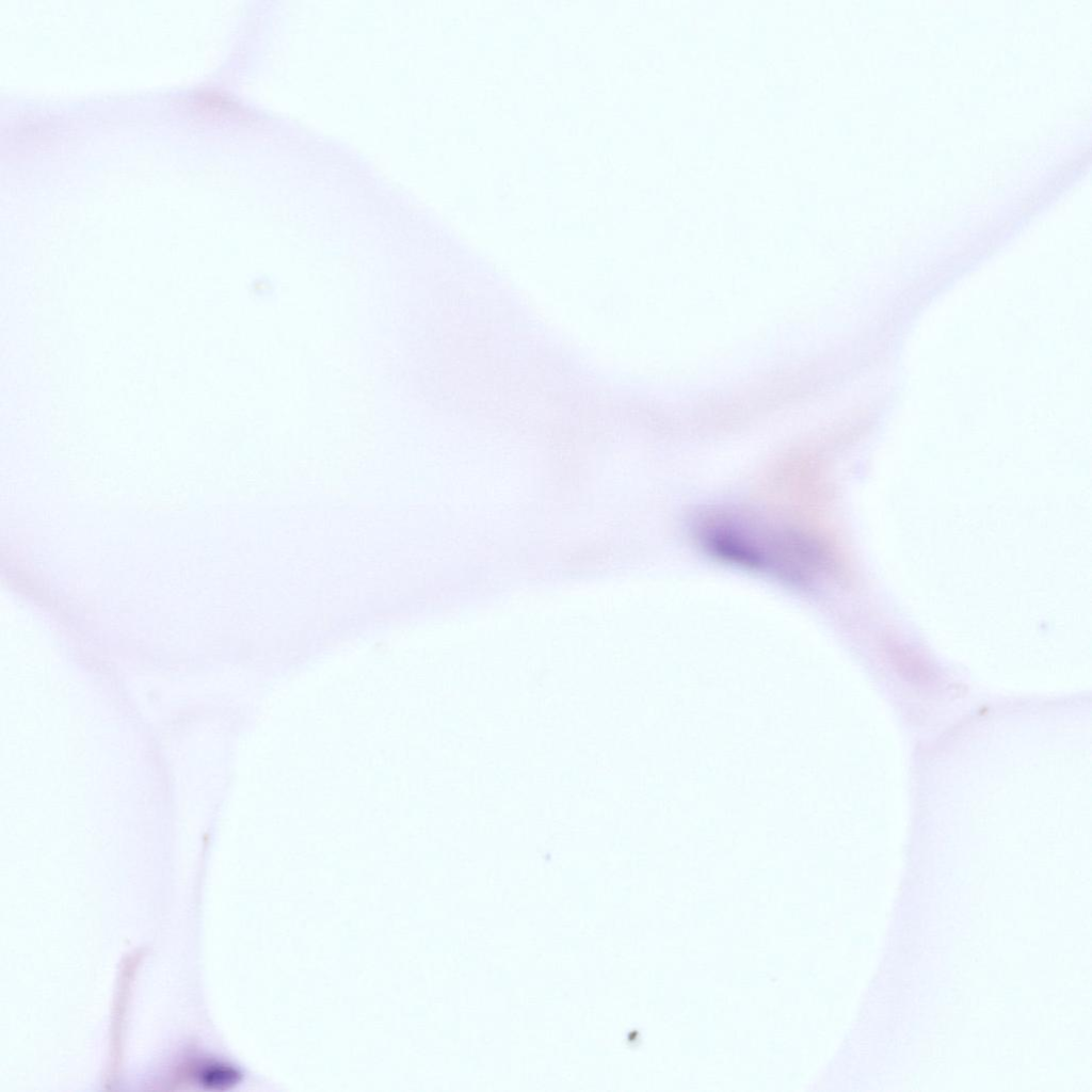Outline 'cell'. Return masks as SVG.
Masks as SVG:
<instances>
[{
    "mask_svg": "<svg viewBox=\"0 0 1092 1092\" xmlns=\"http://www.w3.org/2000/svg\"><path fill=\"white\" fill-rule=\"evenodd\" d=\"M691 530L712 558L790 583L813 581L826 567L825 555L812 537L746 511L700 512Z\"/></svg>",
    "mask_w": 1092,
    "mask_h": 1092,
    "instance_id": "6da1fadb",
    "label": "cell"
},
{
    "mask_svg": "<svg viewBox=\"0 0 1092 1092\" xmlns=\"http://www.w3.org/2000/svg\"><path fill=\"white\" fill-rule=\"evenodd\" d=\"M198 1081L211 1088H224L234 1085L239 1079V1073L224 1064L211 1063L204 1065L198 1074Z\"/></svg>",
    "mask_w": 1092,
    "mask_h": 1092,
    "instance_id": "7a4b0ae2",
    "label": "cell"
}]
</instances>
